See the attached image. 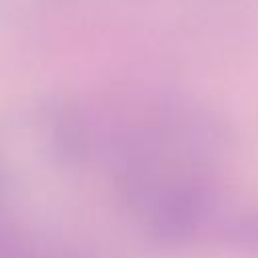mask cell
Returning a JSON list of instances; mask_svg holds the SVG:
<instances>
[{
    "instance_id": "cell-2",
    "label": "cell",
    "mask_w": 258,
    "mask_h": 258,
    "mask_svg": "<svg viewBox=\"0 0 258 258\" xmlns=\"http://www.w3.org/2000/svg\"><path fill=\"white\" fill-rule=\"evenodd\" d=\"M232 236L238 238V242L242 244H258V218H250V220H240L238 226L232 230Z\"/></svg>"
},
{
    "instance_id": "cell-1",
    "label": "cell",
    "mask_w": 258,
    "mask_h": 258,
    "mask_svg": "<svg viewBox=\"0 0 258 258\" xmlns=\"http://www.w3.org/2000/svg\"><path fill=\"white\" fill-rule=\"evenodd\" d=\"M208 208V196L196 181H173L159 187L145 206L151 232L167 242L187 238L200 224Z\"/></svg>"
}]
</instances>
